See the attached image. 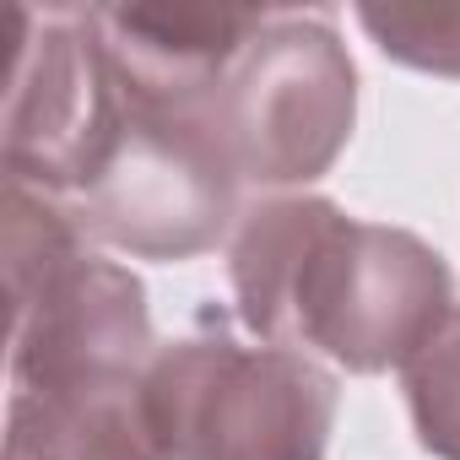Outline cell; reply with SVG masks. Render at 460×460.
Here are the masks:
<instances>
[{
	"label": "cell",
	"mask_w": 460,
	"mask_h": 460,
	"mask_svg": "<svg viewBox=\"0 0 460 460\" xmlns=\"http://www.w3.org/2000/svg\"><path fill=\"white\" fill-rule=\"evenodd\" d=\"M0 227H6L12 390L146 374L157 352L146 288L136 271L87 255V234L71 206L22 179H6Z\"/></svg>",
	"instance_id": "obj_2"
},
{
	"label": "cell",
	"mask_w": 460,
	"mask_h": 460,
	"mask_svg": "<svg viewBox=\"0 0 460 460\" xmlns=\"http://www.w3.org/2000/svg\"><path fill=\"white\" fill-rule=\"evenodd\" d=\"M141 395L163 460H325L341 401L309 352L239 341L222 314L157 347Z\"/></svg>",
	"instance_id": "obj_3"
},
{
	"label": "cell",
	"mask_w": 460,
	"mask_h": 460,
	"mask_svg": "<svg viewBox=\"0 0 460 460\" xmlns=\"http://www.w3.org/2000/svg\"><path fill=\"white\" fill-rule=\"evenodd\" d=\"M66 206L87 239L119 255L190 261L234 239L239 179L206 136V125L195 119V109L146 98L141 87L125 82L119 136L93 184Z\"/></svg>",
	"instance_id": "obj_5"
},
{
	"label": "cell",
	"mask_w": 460,
	"mask_h": 460,
	"mask_svg": "<svg viewBox=\"0 0 460 460\" xmlns=\"http://www.w3.org/2000/svg\"><path fill=\"white\" fill-rule=\"evenodd\" d=\"M358 22L390 60L460 82V0H433V6H358Z\"/></svg>",
	"instance_id": "obj_10"
},
{
	"label": "cell",
	"mask_w": 460,
	"mask_h": 460,
	"mask_svg": "<svg viewBox=\"0 0 460 460\" xmlns=\"http://www.w3.org/2000/svg\"><path fill=\"white\" fill-rule=\"evenodd\" d=\"M239 325L347 374L406 368L455 309V277L406 227L358 222L325 195H266L227 239Z\"/></svg>",
	"instance_id": "obj_1"
},
{
	"label": "cell",
	"mask_w": 460,
	"mask_h": 460,
	"mask_svg": "<svg viewBox=\"0 0 460 460\" xmlns=\"http://www.w3.org/2000/svg\"><path fill=\"white\" fill-rule=\"evenodd\" d=\"M401 379L417 444L433 460H460V304L433 331V341L401 368Z\"/></svg>",
	"instance_id": "obj_9"
},
{
	"label": "cell",
	"mask_w": 460,
	"mask_h": 460,
	"mask_svg": "<svg viewBox=\"0 0 460 460\" xmlns=\"http://www.w3.org/2000/svg\"><path fill=\"white\" fill-rule=\"evenodd\" d=\"M119 76L163 103H195L261 28L266 6H93Z\"/></svg>",
	"instance_id": "obj_7"
},
{
	"label": "cell",
	"mask_w": 460,
	"mask_h": 460,
	"mask_svg": "<svg viewBox=\"0 0 460 460\" xmlns=\"http://www.w3.org/2000/svg\"><path fill=\"white\" fill-rule=\"evenodd\" d=\"M12 82H6V179L55 200H76L103 168L125 82L103 49L93 6H12Z\"/></svg>",
	"instance_id": "obj_6"
},
{
	"label": "cell",
	"mask_w": 460,
	"mask_h": 460,
	"mask_svg": "<svg viewBox=\"0 0 460 460\" xmlns=\"http://www.w3.org/2000/svg\"><path fill=\"white\" fill-rule=\"evenodd\" d=\"M184 109H195L239 184L304 190L352 141L358 66L325 6H266L250 44Z\"/></svg>",
	"instance_id": "obj_4"
},
{
	"label": "cell",
	"mask_w": 460,
	"mask_h": 460,
	"mask_svg": "<svg viewBox=\"0 0 460 460\" xmlns=\"http://www.w3.org/2000/svg\"><path fill=\"white\" fill-rule=\"evenodd\" d=\"M6 460H163L141 374L12 390Z\"/></svg>",
	"instance_id": "obj_8"
}]
</instances>
